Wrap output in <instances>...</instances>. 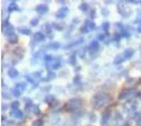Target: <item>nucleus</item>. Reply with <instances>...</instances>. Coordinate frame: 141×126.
<instances>
[{
    "instance_id": "1",
    "label": "nucleus",
    "mask_w": 141,
    "mask_h": 126,
    "mask_svg": "<svg viewBox=\"0 0 141 126\" xmlns=\"http://www.w3.org/2000/svg\"><path fill=\"white\" fill-rule=\"evenodd\" d=\"M82 101L78 100V99H73V100H70L69 103H67V109L70 110V111H75L76 109H78L79 107V103H81Z\"/></svg>"
},
{
    "instance_id": "2",
    "label": "nucleus",
    "mask_w": 141,
    "mask_h": 126,
    "mask_svg": "<svg viewBox=\"0 0 141 126\" xmlns=\"http://www.w3.org/2000/svg\"><path fill=\"white\" fill-rule=\"evenodd\" d=\"M67 12H69V9H67V7H63V8H61L60 10L56 12V18H58V19H63V18L66 17Z\"/></svg>"
},
{
    "instance_id": "3",
    "label": "nucleus",
    "mask_w": 141,
    "mask_h": 126,
    "mask_svg": "<svg viewBox=\"0 0 141 126\" xmlns=\"http://www.w3.org/2000/svg\"><path fill=\"white\" fill-rule=\"evenodd\" d=\"M87 48L90 51V53H93V52H97L99 49V43H98V41H92V42L89 43V45H88Z\"/></svg>"
},
{
    "instance_id": "4",
    "label": "nucleus",
    "mask_w": 141,
    "mask_h": 126,
    "mask_svg": "<svg viewBox=\"0 0 141 126\" xmlns=\"http://www.w3.org/2000/svg\"><path fill=\"white\" fill-rule=\"evenodd\" d=\"M35 11L38 13H40V14H44V13H46L49 11V7L46 4H40V6H38L35 8Z\"/></svg>"
},
{
    "instance_id": "5",
    "label": "nucleus",
    "mask_w": 141,
    "mask_h": 126,
    "mask_svg": "<svg viewBox=\"0 0 141 126\" xmlns=\"http://www.w3.org/2000/svg\"><path fill=\"white\" fill-rule=\"evenodd\" d=\"M33 39H34V41H36V42H43L45 40V35L41 32H36V33H34V35H33Z\"/></svg>"
},
{
    "instance_id": "6",
    "label": "nucleus",
    "mask_w": 141,
    "mask_h": 126,
    "mask_svg": "<svg viewBox=\"0 0 141 126\" xmlns=\"http://www.w3.org/2000/svg\"><path fill=\"white\" fill-rule=\"evenodd\" d=\"M133 54H135V51H133L132 48H127L126 51L124 52V56H125L126 59H130V58L133 56Z\"/></svg>"
},
{
    "instance_id": "7",
    "label": "nucleus",
    "mask_w": 141,
    "mask_h": 126,
    "mask_svg": "<svg viewBox=\"0 0 141 126\" xmlns=\"http://www.w3.org/2000/svg\"><path fill=\"white\" fill-rule=\"evenodd\" d=\"M8 75H9V77H10V78L14 79V78H17L18 76H19V73H18L17 69H14V68H10V69L8 70Z\"/></svg>"
},
{
    "instance_id": "8",
    "label": "nucleus",
    "mask_w": 141,
    "mask_h": 126,
    "mask_svg": "<svg viewBox=\"0 0 141 126\" xmlns=\"http://www.w3.org/2000/svg\"><path fill=\"white\" fill-rule=\"evenodd\" d=\"M85 26L88 29V31H92V30H95V23L93 21H90V20H86L85 21Z\"/></svg>"
},
{
    "instance_id": "9",
    "label": "nucleus",
    "mask_w": 141,
    "mask_h": 126,
    "mask_svg": "<svg viewBox=\"0 0 141 126\" xmlns=\"http://www.w3.org/2000/svg\"><path fill=\"white\" fill-rule=\"evenodd\" d=\"M17 10H19V7H18V4L15 3L14 1L10 2V4H9V7H8V11H9V12H12V11H17Z\"/></svg>"
},
{
    "instance_id": "10",
    "label": "nucleus",
    "mask_w": 141,
    "mask_h": 126,
    "mask_svg": "<svg viewBox=\"0 0 141 126\" xmlns=\"http://www.w3.org/2000/svg\"><path fill=\"white\" fill-rule=\"evenodd\" d=\"M125 59H126V58H125L124 55H118V56H116L115 60H113V64H115V65H119V64H121V63H124Z\"/></svg>"
},
{
    "instance_id": "11",
    "label": "nucleus",
    "mask_w": 141,
    "mask_h": 126,
    "mask_svg": "<svg viewBox=\"0 0 141 126\" xmlns=\"http://www.w3.org/2000/svg\"><path fill=\"white\" fill-rule=\"evenodd\" d=\"M18 32L23 34V35H30L31 34V30L30 29H27V28H19L18 29Z\"/></svg>"
},
{
    "instance_id": "12",
    "label": "nucleus",
    "mask_w": 141,
    "mask_h": 126,
    "mask_svg": "<svg viewBox=\"0 0 141 126\" xmlns=\"http://www.w3.org/2000/svg\"><path fill=\"white\" fill-rule=\"evenodd\" d=\"M129 94H130V90H124V91H121L119 93V99L120 100H122V99L128 98Z\"/></svg>"
},
{
    "instance_id": "13",
    "label": "nucleus",
    "mask_w": 141,
    "mask_h": 126,
    "mask_svg": "<svg viewBox=\"0 0 141 126\" xmlns=\"http://www.w3.org/2000/svg\"><path fill=\"white\" fill-rule=\"evenodd\" d=\"M11 114H12L15 118H22L23 117V113H22L20 110H14V111H12V113Z\"/></svg>"
},
{
    "instance_id": "14",
    "label": "nucleus",
    "mask_w": 141,
    "mask_h": 126,
    "mask_svg": "<svg viewBox=\"0 0 141 126\" xmlns=\"http://www.w3.org/2000/svg\"><path fill=\"white\" fill-rule=\"evenodd\" d=\"M109 117H110V112H109V111L105 112L104 115H103V117H101V123H103V124L107 123V122H108V120H109Z\"/></svg>"
},
{
    "instance_id": "15",
    "label": "nucleus",
    "mask_w": 141,
    "mask_h": 126,
    "mask_svg": "<svg viewBox=\"0 0 141 126\" xmlns=\"http://www.w3.org/2000/svg\"><path fill=\"white\" fill-rule=\"evenodd\" d=\"M56 77V75L53 73V71L49 70V73H47V76H46V79H43V81H47V80H51V79H54V78Z\"/></svg>"
},
{
    "instance_id": "16",
    "label": "nucleus",
    "mask_w": 141,
    "mask_h": 126,
    "mask_svg": "<svg viewBox=\"0 0 141 126\" xmlns=\"http://www.w3.org/2000/svg\"><path fill=\"white\" fill-rule=\"evenodd\" d=\"M53 101H54V96L52 95V94H47V95L44 98V102L47 103V104H50V103H53Z\"/></svg>"
},
{
    "instance_id": "17",
    "label": "nucleus",
    "mask_w": 141,
    "mask_h": 126,
    "mask_svg": "<svg viewBox=\"0 0 141 126\" xmlns=\"http://www.w3.org/2000/svg\"><path fill=\"white\" fill-rule=\"evenodd\" d=\"M47 47H49V48H53V49H58L61 47V44L60 43H57V42H53V43H51Z\"/></svg>"
},
{
    "instance_id": "18",
    "label": "nucleus",
    "mask_w": 141,
    "mask_h": 126,
    "mask_svg": "<svg viewBox=\"0 0 141 126\" xmlns=\"http://www.w3.org/2000/svg\"><path fill=\"white\" fill-rule=\"evenodd\" d=\"M79 9H81L82 11H84V12H86V11H89V7H88V4L86 3V2H83V3H81V6H79Z\"/></svg>"
},
{
    "instance_id": "19",
    "label": "nucleus",
    "mask_w": 141,
    "mask_h": 126,
    "mask_svg": "<svg viewBox=\"0 0 141 126\" xmlns=\"http://www.w3.org/2000/svg\"><path fill=\"white\" fill-rule=\"evenodd\" d=\"M84 42V39H79V40H77V41H75V42H73L72 44H70V45H67V48H70V47H73V46H75V45H78V44H81V43H83Z\"/></svg>"
},
{
    "instance_id": "20",
    "label": "nucleus",
    "mask_w": 141,
    "mask_h": 126,
    "mask_svg": "<svg viewBox=\"0 0 141 126\" xmlns=\"http://www.w3.org/2000/svg\"><path fill=\"white\" fill-rule=\"evenodd\" d=\"M69 63L70 65H76V57H75V55H72V56H70L69 57Z\"/></svg>"
},
{
    "instance_id": "21",
    "label": "nucleus",
    "mask_w": 141,
    "mask_h": 126,
    "mask_svg": "<svg viewBox=\"0 0 141 126\" xmlns=\"http://www.w3.org/2000/svg\"><path fill=\"white\" fill-rule=\"evenodd\" d=\"M19 104L20 103L18 102V101H13L12 103H11V109L14 111V110H19Z\"/></svg>"
},
{
    "instance_id": "22",
    "label": "nucleus",
    "mask_w": 141,
    "mask_h": 126,
    "mask_svg": "<svg viewBox=\"0 0 141 126\" xmlns=\"http://www.w3.org/2000/svg\"><path fill=\"white\" fill-rule=\"evenodd\" d=\"M9 43H10V44H15V43H18V36L17 35H13V36L9 37Z\"/></svg>"
},
{
    "instance_id": "23",
    "label": "nucleus",
    "mask_w": 141,
    "mask_h": 126,
    "mask_svg": "<svg viewBox=\"0 0 141 126\" xmlns=\"http://www.w3.org/2000/svg\"><path fill=\"white\" fill-rule=\"evenodd\" d=\"M12 95L13 96H20L21 95V91H20V90H18L17 88H14V89H12Z\"/></svg>"
},
{
    "instance_id": "24",
    "label": "nucleus",
    "mask_w": 141,
    "mask_h": 126,
    "mask_svg": "<svg viewBox=\"0 0 141 126\" xmlns=\"http://www.w3.org/2000/svg\"><path fill=\"white\" fill-rule=\"evenodd\" d=\"M101 28H103V30L107 33V32H108V30H109V28H110V24H109V22H104Z\"/></svg>"
},
{
    "instance_id": "25",
    "label": "nucleus",
    "mask_w": 141,
    "mask_h": 126,
    "mask_svg": "<svg viewBox=\"0 0 141 126\" xmlns=\"http://www.w3.org/2000/svg\"><path fill=\"white\" fill-rule=\"evenodd\" d=\"M106 37H108V33L98 35V36H97V40H98V41H105L106 42Z\"/></svg>"
},
{
    "instance_id": "26",
    "label": "nucleus",
    "mask_w": 141,
    "mask_h": 126,
    "mask_svg": "<svg viewBox=\"0 0 141 126\" xmlns=\"http://www.w3.org/2000/svg\"><path fill=\"white\" fill-rule=\"evenodd\" d=\"M15 88H17L18 90H20V91H23L24 89H26V84H18L15 85Z\"/></svg>"
},
{
    "instance_id": "27",
    "label": "nucleus",
    "mask_w": 141,
    "mask_h": 126,
    "mask_svg": "<svg viewBox=\"0 0 141 126\" xmlns=\"http://www.w3.org/2000/svg\"><path fill=\"white\" fill-rule=\"evenodd\" d=\"M52 26H53L55 30H57V31H61V30H63V26H61V24H57V23H53L52 24Z\"/></svg>"
},
{
    "instance_id": "28",
    "label": "nucleus",
    "mask_w": 141,
    "mask_h": 126,
    "mask_svg": "<svg viewBox=\"0 0 141 126\" xmlns=\"http://www.w3.org/2000/svg\"><path fill=\"white\" fill-rule=\"evenodd\" d=\"M14 54H15V55L20 54V56L22 57V56H23V49H22V48H15L14 49Z\"/></svg>"
},
{
    "instance_id": "29",
    "label": "nucleus",
    "mask_w": 141,
    "mask_h": 126,
    "mask_svg": "<svg viewBox=\"0 0 141 126\" xmlns=\"http://www.w3.org/2000/svg\"><path fill=\"white\" fill-rule=\"evenodd\" d=\"M30 24H31L32 26H36V25L39 24V19H32V20L30 21Z\"/></svg>"
},
{
    "instance_id": "30",
    "label": "nucleus",
    "mask_w": 141,
    "mask_h": 126,
    "mask_svg": "<svg viewBox=\"0 0 141 126\" xmlns=\"http://www.w3.org/2000/svg\"><path fill=\"white\" fill-rule=\"evenodd\" d=\"M33 113L36 114V115H39V114L41 113V111H40V109H39V106H38V105H35V106H33Z\"/></svg>"
},
{
    "instance_id": "31",
    "label": "nucleus",
    "mask_w": 141,
    "mask_h": 126,
    "mask_svg": "<svg viewBox=\"0 0 141 126\" xmlns=\"http://www.w3.org/2000/svg\"><path fill=\"white\" fill-rule=\"evenodd\" d=\"M43 125V121L42 120H38L33 123V126H42Z\"/></svg>"
},
{
    "instance_id": "32",
    "label": "nucleus",
    "mask_w": 141,
    "mask_h": 126,
    "mask_svg": "<svg viewBox=\"0 0 141 126\" xmlns=\"http://www.w3.org/2000/svg\"><path fill=\"white\" fill-rule=\"evenodd\" d=\"M129 35H130V33L128 32V31H121V36L122 37H129Z\"/></svg>"
},
{
    "instance_id": "33",
    "label": "nucleus",
    "mask_w": 141,
    "mask_h": 126,
    "mask_svg": "<svg viewBox=\"0 0 141 126\" xmlns=\"http://www.w3.org/2000/svg\"><path fill=\"white\" fill-rule=\"evenodd\" d=\"M120 39H121V34H118V33L117 34H115V36H113V40H115L117 43L120 41Z\"/></svg>"
},
{
    "instance_id": "34",
    "label": "nucleus",
    "mask_w": 141,
    "mask_h": 126,
    "mask_svg": "<svg viewBox=\"0 0 141 126\" xmlns=\"http://www.w3.org/2000/svg\"><path fill=\"white\" fill-rule=\"evenodd\" d=\"M79 82H81V76H76V77H75V79H74V84H78Z\"/></svg>"
},
{
    "instance_id": "35",
    "label": "nucleus",
    "mask_w": 141,
    "mask_h": 126,
    "mask_svg": "<svg viewBox=\"0 0 141 126\" xmlns=\"http://www.w3.org/2000/svg\"><path fill=\"white\" fill-rule=\"evenodd\" d=\"M101 13H103L104 15H108L109 14V11L107 10V9H103V10H101Z\"/></svg>"
},
{
    "instance_id": "36",
    "label": "nucleus",
    "mask_w": 141,
    "mask_h": 126,
    "mask_svg": "<svg viewBox=\"0 0 141 126\" xmlns=\"http://www.w3.org/2000/svg\"><path fill=\"white\" fill-rule=\"evenodd\" d=\"M89 17L92 18V19H93V18H95V10H90L89 11Z\"/></svg>"
},
{
    "instance_id": "37",
    "label": "nucleus",
    "mask_w": 141,
    "mask_h": 126,
    "mask_svg": "<svg viewBox=\"0 0 141 126\" xmlns=\"http://www.w3.org/2000/svg\"><path fill=\"white\" fill-rule=\"evenodd\" d=\"M2 95H3V99H9L11 96V95H9L8 93H6V92H3V93H2Z\"/></svg>"
},
{
    "instance_id": "38",
    "label": "nucleus",
    "mask_w": 141,
    "mask_h": 126,
    "mask_svg": "<svg viewBox=\"0 0 141 126\" xmlns=\"http://www.w3.org/2000/svg\"><path fill=\"white\" fill-rule=\"evenodd\" d=\"M90 120H92V122H94L95 121V115L94 114H90Z\"/></svg>"
},
{
    "instance_id": "39",
    "label": "nucleus",
    "mask_w": 141,
    "mask_h": 126,
    "mask_svg": "<svg viewBox=\"0 0 141 126\" xmlns=\"http://www.w3.org/2000/svg\"><path fill=\"white\" fill-rule=\"evenodd\" d=\"M137 31H138V32H139V33H141V24H140V25H139V26H138Z\"/></svg>"
},
{
    "instance_id": "40",
    "label": "nucleus",
    "mask_w": 141,
    "mask_h": 126,
    "mask_svg": "<svg viewBox=\"0 0 141 126\" xmlns=\"http://www.w3.org/2000/svg\"><path fill=\"white\" fill-rule=\"evenodd\" d=\"M2 110H3V111L4 110H7V105H2Z\"/></svg>"
},
{
    "instance_id": "41",
    "label": "nucleus",
    "mask_w": 141,
    "mask_h": 126,
    "mask_svg": "<svg viewBox=\"0 0 141 126\" xmlns=\"http://www.w3.org/2000/svg\"><path fill=\"white\" fill-rule=\"evenodd\" d=\"M140 3H141V2H140Z\"/></svg>"
}]
</instances>
